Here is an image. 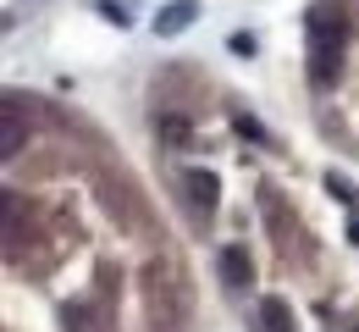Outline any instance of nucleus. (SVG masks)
Returning <instances> with one entry per match:
<instances>
[{"instance_id":"f257e3e1","label":"nucleus","mask_w":359,"mask_h":332,"mask_svg":"<svg viewBox=\"0 0 359 332\" xmlns=\"http://www.w3.org/2000/svg\"><path fill=\"white\" fill-rule=\"evenodd\" d=\"M337 67H343V22H332V17H310V84L315 89H326L332 78H337Z\"/></svg>"},{"instance_id":"f03ea898","label":"nucleus","mask_w":359,"mask_h":332,"mask_svg":"<svg viewBox=\"0 0 359 332\" xmlns=\"http://www.w3.org/2000/svg\"><path fill=\"white\" fill-rule=\"evenodd\" d=\"M194 17H199V0H172V6H161L155 11V39H172V34H182V28H194Z\"/></svg>"},{"instance_id":"7ed1b4c3","label":"nucleus","mask_w":359,"mask_h":332,"mask_svg":"<svg viewBox=\"0 0 359 332\" xmlns=\"http://www.w3.org/2000/svg\"><path fill=\"white\" fill-rule=\"evenodd\" d=\"M216 266H222V283L226 288H243V283H249V249H243V244H222Z\"/></svg>"},{"instance_id":"20e7f679","label":"nucleus","mask_w":359,"mask_h":332,"mask_svg":"<svg viewBox=\"0 0 359 332\" xmlns=\"http://www.w3.org/2000/svg\"><path fill=\"white\" fill-rule=\"evenodd\" d=\"M182 189H188L194 211H216V178L210 172H182Z\"/></svg>"},{"instance_id":"39448f33","label":"nucleus","mask_w":359,"mask_h":332,"mask_svg":"<svg viewBox=\"0 0 359 332\" xmlns=\"http://www.w3.org/2000/svg\"><path fill=\"white\" fill-rule=\"evenodd\" d=\"M255 321H260V332H293V310H287V299H260Z\"/></svg>"},{"instance_id":"423d86ee","label":"nucleus","mask_w":359,"mask_h":332,"mask_svg":"<svg viewBox=\"0 0 359 332\" xmlns=\"http://www.w3.org/2000/svg\"><path fill=\"white\" fill-rule=\"evenodd\" d=\"M0 155H6V161H11V155H17V150H22V117H17V100H6V133H0Z\"/></svg>"},{"instance_id":"0eeeda50","label":"nucleus","mask_w":359,"mask_h":332,"mask_svg":"<svg viewBox=\"0 0 359 332\" xmlns=\"http://www.w3.org/2000/svg\"><path fill=\"white\" fill-rule=\"evenodd\" d=\"M232 122H238V133H243V139H255V144H266V150H276V139H271V133L255 122V117H249V111H238Z\"/></svg>"},{"instance_id":"6e6552de","label":"nucleus","mask_w":359,"mask_h":332,"mask_svg":"<svg viewBox=\"0 0 359 332\" xmlns=\"http://www.w3.org/2000/svg\"><path fill=\"white\" fill-rule=\"evenodd\" d=\"M155 128H161V133H166L172 144H188V133H194V128H188V117H161Z\"/></svg>"},{"instance_id":"1a4fd4ad","label":"nucleus","mask_w":359,"mask_h":332,"mask_svg":"<svg viewBox=\"0 0 359 332\" xmlns=\"http://www.w3.org/2000/svg\"><path fill=\"white\" fill-rule=\"evenodd\" d=\"M226 45L238 50V55H255V34H232V39H226Z\"/></svg>"},{"instance_id":"9d476101","label":"nucleus","mask_w":359,"mask_h":332,"mask_svg":"<svg viewBox=\"0 0 359 332\" xmlns=\"http://www.w3.org/2000/svg\"><path fill=\"white\" fill-rule=\"evenodd\" d=\"M100 11H105V17L116 22V28H128V11H122V6H111V0H100Z\"/></svg>"},{"instance_id":"9b49d317","label":"nucleus","mask_w":359,"mask_h":332,"mask_svg":"<svg viewBox=\"0 0 359 332\" xmlns=\"http://www.w3.org/2000/svg\"><path fill=\"white\" fill-rule=\"evenodd\" d=\"M348 238H354V244H359V216H354V222H348Z\"/></svg>"},{"instance_id":"f8f14e48","label":"nucleus","mask_w":359,"mask_h":332,"mask_svg":"<svg viewBox=\"0 0 359 332\" xmlns=\"http://www.w3.org/2000/svg\"><path fill=\"white\" fill-rule=\"evenodd\" d=\"M354 332H359V321H354Z\"/></svg>"}]
</instances>
